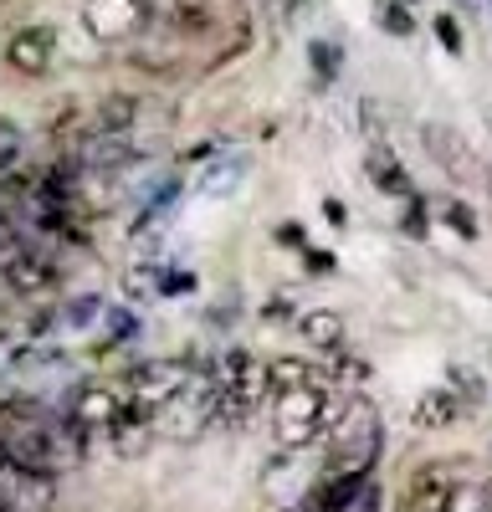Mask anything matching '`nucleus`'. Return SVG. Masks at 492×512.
<instances>
[{"instance_id": "26", "label": "nucleus", "mask_w": 492, "mask_h": 512, "mask_svg": "<svg viewBox=\"0 0 492 512\" xmlns=\"http://www.w3.org/2000/svg\"><path fill=\"white\" fill-rule=\"evenodd\" d=\"M308 267H313V272H334V256H323V251L308 246Z\"/></svg>"}, {"instance_id": "29", "label": "nucleus", "mask_w": 492, "mask_h": 512, "mask_svg": "<svg viewBox=\"0 0 492 512\" xmlns=\"http://www.w3.org/2000/svg\"><path fill=\"white\" fill-rule=\"evenodd\" d=\"M400 6H416V0H400Z\"/></svg>"}, {"instance_id": "10", "label": "nucleus", "mask_w": 492, "mask_h": 512, "mask_svg": "<svg viewBox=\"0 0 492 512\" xmlns=\"http://www.w3.org/2000/svg\"><path fill=\"white\" fill-rule=\"evenodd\" d=\"M144 118V98L134 93H108L98 108H93V134H113V139H129Z\"/></svg>"}, {"instance_id": "30", "label": "nucleus", "mask_w": 492, "mask_h": 512, "mask_svg": "<svg viewBox=\"0 0 492 512\" xmlns=\"http://www.w3.org/2000/svg\"><path fill=\"white\" fill-rule=\"evenodd\" d=\"M487 6H492V0H487Z\"/></svg>"}, {"instance_id": "8", "label": "nucleus", "mask_w": 492, "mask_h": 512, "mask_svg": "<svg viewBox=\"0 0 492 512\" xmlns=\"http://www.w3.org/2000/svg\"><path fill=\"white\" fill-rule=\"evenodd\" d=\"M57 262H52V256L47 251H41V246H16V256H11V262L6 267H0V282H6L16 297H47V292H57Z\"/></svg>"}, {"instance_id": "24", "label": "nucleus", "mask_w": 492, "mask_h": 512, "mask_svg": "<svg viewBox=\"0 0 492 512\" xmlns=\"http://www.w3.org/2000/svg\"><path fill=\"white\" fill-rule=\"evenodd\" d=\"M436 36H441V47H446L451 57L462 52V26H457V16H451V11H441V16H436Z\"/></svg>"}, {"instance_id": "20", "label": "nucleus", "mask_w": 492, "mask_h": 512, "mask_svg": "<svg viewBox=\"0 0 492 512\" xmlns=\"http://www.w3.org/2000/svg\"><path fill=\"white\" fill-rule=\"evenodd\" d=\"M308 62H313L318 82H334V77H339V47H334V41H313V47H308Z\"/></svg>"}, {"instance_id": "5", "label": "nucleus", "mask_w": 492, "mask_h": 512, "mask_svg": "<svg viewBox=\"0 0 492 512\" xmlns=\"http://www.w3.org/2000/svg\"><path fill=\"white\" fill-rule=\"evenodd\" d=\"M139 415L129 405V395H123V384H77L72 400H67V425H77V431L88 436H108L118 420Z\"/></svg>"}, {"instance_id": "6", "label": "nucleus", "mask_w": 492, "mask_h": 512, "mask_svg": "<svg viewBox=\"0 0 492 512\" xmlns=\"http://www.w3.org/2000/svg\"><path fill=\"white\" fill-rule=\"evenodd\" d=\"M154 21L149 0H88L82 6V26H88L93 41H129Z\"/></svg>"}, {"instance_id": "17", "label": "nucleus", "mask_w": 492, "mask_h": 512, "mask_svg": "<svg viewBox=\"0 0 492 512\" xmlns=\"http://www.w3.org/2000/svg\"><path fill=\"white\" fill-rule=\"evenodd\" d=\"M441 512H492V487H477V482H451L446 492V507Z\"/></svg>"}, {"instance_id": "22", "label": "nucleus", "mask_w": 492, "mask_h": 512, "mask_svg": "<svg viewBox=\"0 0 492 512\" xmlns=\"http://www.w3.org/2000/svg\"><path fill=\"white\" fill-rule=\"evenodd\" d=\"M441 221H446L451 231H457L462 241H477V221H472V210H467L462 200H451V205L441 210Z\"/></svg>"}, {"instance_id": "27", "label": "nucleus", "mask_w": 492, "mask_h": 512, "mask_svg": "<svg viewBox=\"0 0 492 512\" xmlns=\"http://www.w3.org/2000/svg\"><path fill=\"white\" fill-rule=\"evenodd\" d=\"M323 216H328V221H334V226H344V221H349V216H344V205H339V200H323Z\"/></svg>"}, {"instance_id": "25", "label": "nucleus", "mask_w": 492, "mask_h": 512, "mask_svg": "<svg viewBox=\"0 0 492 512\" xmlns=\"http://www.w3.org/2000/svg\"><path fill=\"white\" fill-rule=\"evenodd\" d=\"M410 236H426V216H421V195H410V216H405Z\"/></svg>"}, {"instance_id": "16", "label": "nucleus", "mask_w": 492, "mask_h": 512, "mask_svg": "<svg viewBox=\"0 0 492 512\" xmlns=\"http://www.w3.org/2000/svg\"><path fill=\"white\" fill-rule=\"evenodd\" d=\"M308 379H318V369L308 359H272L267 364V395L293 390V384H308Z\"/></svg>"}, {"instance_id": "14", "label": "nucleus", "mask_w": 492, "mask_h": 512, "mask_svg": "<svg viewBox=\"0 0 492 512\" xmlns=\"http://www.w3.org/2000/svg\"><path fill=\"white\" fill-rule=\"evenodd\" d=\"M298 333L308 338L313 349H323V354H339V349H344V318H339L334 308L303 313V318H298Z\"/></svg>"}, {"instance_id": "19", "label": "nucleus", "mask_w": 492, "mask_h": 512, "mask_svg": "<svg viewBox=\"0 0 492 512\" xmlns=\"http://www.w3.org/2000/svg\"><path fill=\"white\" fill-rule=\"evenodd\" d=\"M241 169H246V159H221V164H211V175H200V190H211V195H226V190H236L241 185Z\"/></svg>"}, {"instance_id": "15", "label": "nucleus", "mask_w": 492, "mask_h": 512, "mask_svg": "<svg viewBox=\"0 0 492 512\" xmlns=\"http://www.w3.org/2000/svg\"><path fill=\"white\" fill-rule=\"evenodd\" d=\"M26 159V128L16 118H0V185H6Z\"/></svg>"}, {"instance_id": "11", "label": "nucleus", "mask_w": 492, "mask_h": 512, "mask_svg": "<svg viewBox=\"0 0 492 512\" xmlns=\"http://www.w3.org/2000/svg\"><path fill=\"white\" fill-rule=\"evenodd\" d=\"M451 477L446 466H421L416 477H410V492H405V512H441L446 507V492H451Z\"/></svg>"}, {"instance_id": "3", "label": "nucleus", "mask_w": 492, "mask_h": 512, "mask_svg": "<svg viewBox=\"0 0 492 512\" xmlns=\"http://www.w3.org/2000/svg\"><path fill=\"white\" fill-rule=\"evenodd\" d=\"M380 456V415L369 405H344L328 425V472H369Z\"/></svg>"}, {"instance_id": "9", "label": "nucleus", "mask_w": 492, "mask_h": 512, "mask_svg": "<svg viewBox=\"0 0 492 512\" xmlns=\"http://www.w3.org/2000/svg\"><path fill=\"white\" fill-rule=\"evenodd\" d=\"M6 62H11L21 77H41V72L57 62V31H52L47 21L21 26V31L6 41Z\"/></svg>"}, {"instance_id": "18", "label": "nucleus", "mask_w": 492, "mask_h": 512, "mask_svg": "<svg viewBox=\"0 0 492 512\" xmlns=\"http://www.w3.org/2000/svg\"><path fill=\"white\" fill-rule=\"evenodd\" d=\"M446 390L457 395L462 405H482V400H487V384H482V374H477V369H467V364L451 369V384H446Z\"/></svg>"}, {"instance_id": "23", "label": "nucleus", "mask_w": 492, "mask_h": 512, "mask_svg": "<svg viewBox=\"0 0 492 512\" xmlns=\"http://www.w3.org/2000/svg\"><path fill=\"white\" fill-rule=\"evenodd\" d=\"M98 313H103V303H98V297H77V303L62 313V323H67V328H88Z\"/></svg>"}, {"instance_id": "28", "label": "nucleus", "mask_w": 492, "mask_h": 512, "mask_svg": "<svg viewBox=\"0 0 492 512\" xmlns=\"http://www.w3.org/2000/svg\"><path fill=\"white\" fill-rule=\"evenodd\" d=\"M0 512H21V507H11V502H0Z\"/></svg>"}, {"instance_id": "13", "label": "nucleus", "mask_w": 492, "mask_h": 512, "mask_svg": "<svg viewBox=\"0 0 492 512\" xmlns=\"http://www.w3.org/2000/svg\"><path fill=\"white\" fill-rule=\"evenodd\" d=\"M462 410L467 405L451 395V390H426L416 400V415H410V420H416V431H446L451 420H462Z\"/></svg>"}, {"instance_id": "2", "label": "nucleus", "mask_w": 492, "mask_h": 512, "mask_svg": "<svg viewBox=\"0 0 492 512\" xmlns=\"http://www.w3.org/2000/svg\"><path fill=\"white\" fill-rule=\"evenodd\" d=\"M211 384H216V425H246L267 400V364L252 359L246 349H231L216 364Z\"/></svg>"}, {"instance_id": "7", "label": "nucleus", "mask_w": 492, "mask_h": 512, "mask_svg": "<svg viewBox=\"0 0 492 512\" xmlns=\"http://www.w3.org/2000/svg\"><path fill=\"white\" fill-rule=\"evenodd\" d=\"M421 144H426V154L436 159V169H441L446 180H457V185H482V159H477V149L457 134V128L426 123V128H421Z\"/></svg>"}, {"instance_id": "21", "label": "nucleus", "mask_w": 492, "mask_h": 512, "mask_svg": "<svg viewBox=\"0 0 492 512\" xmlns=\"http://www.w3.org/2000/svg\"><path fill=\"white\" fill-rule=\"evenodd\" d=\"M380 26L390 36H410V31H416V16H410V6H400V0H385V6H380Z\"/></svg>"}, {"instance_id": "4", "label": "nucleus", "mask_w": 492, "mask_h": 512, "mask_svg": "<svg viewBox=\"0 0 492 512\" xmlns=\"http://www.w3.org/2000/svg\"><path fill=\"white\" fill-rule=\"evenodd\" d=\"M190 379H195L190 359H149V364H139L129 379H123V395H129V405L139 415H154V410L170 405Z\"/></svg>"}, {"instance_id": "1", "label": "nucleus", "mask_w": 492, "mask_h": 512, "mask_svg": "<svg viewBox=\"0 0 492 512\" xmlns=\"http://www.w3.org/2000/svg\"><path fill=\"white\" fill-rule=\"evenodd\" d=\"M344 400L328 390L323 379L293 384V390H277L272 395V441L282 451H308L313 441L328 436V425L339 420Z\"/></svg>"}, {"instance_id": "12", "label": "nucleus", "mask_w": 492, "mask_h": 512, "mask_svg": "<svg viewBox=\"0 0 492 512\" xmlns=\"http://www.w3.org/2000/svg\"><path fill=\"white\" fill-rule=\"evenodd\" d=\"M364 169H369V185H375V190H385V195H400V200H410V195H416V185H410V175H405V164H400L390 149H369Z\"/></svg>"}]
</instances>
